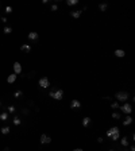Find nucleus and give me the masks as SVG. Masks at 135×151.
Masks as SVG:
<instances>
[{
    "instance_id": "obj_31",
    "label": "nucleus",
    "mask_w": 135,
    "mask_h": 151,
    "mask_svg": "<svg viewBox=\"0 0 135 151\" xmlns=\"http://www.w3.org/2000/svg\"><path fill=\"white\" fill-rule=\"evenodd\" d=\"M128 151H135V146L132 144V146H131V147H130V150H128Z\"/></svg>"
},
{
    "instance_id": "obj_21",
    "label": "nucleus",
    "mask_w": 135,
    "mask_h": 151,
    "mask_svg": "<svg viewBox=\"0 0 135 151\" xmlns=\"http://www.w3.org/2000/svg\"><path fill=\"white\" fill-rule=\"evenodd\" d=\"M119 101H113V102H111V109H113V111H118L119 109Z\"/></svg>"
},
{
    "instance_id": "obj_2",
    "label": "nucleus",
    "mask_w": 135,
    "mask_h": 151,
    "mask_svg": "<svg viewBox=\"0 0 135 151\" xmlns=\"http://www.w3.org/2000/svg\"><path fill=\"white\" fill-rule=\"evenodd\" d=\"M64 94L65 93L62 89H55V91H51L49 93V96L51 97V98H54V100H57V101H61L64 98Z\"/></svg>"
},
{
    "instance_id": "obj_36",
    "label": "nucleus",
    "mask_w": 135,
    "mask_h": 151,
    "mask_svg": "<svg viewBox=\"0 0 135 151\" xmlns=\"http://www.w3.org/2000/svg\"><path fill=\"white\" fill-rule=\"evenodd\" d=\"M124 151H128V150H127V148H126V150H124Z\"/></svg>"
},
{
    "instance_id": "obj_29",
    "label": "nucleus",
    "mask_w": 135,
    "mask_h": 151,
    "mask_svg": "<svg viewBox=\"0 0 135 151\" xmlns=\"http://www.w3.org/2000/svg\"><path fill=\"white\" fill-rule=\"evenodd\" d=\"M103 142H104V138H101V136H99V138H97V143H100V144H101Z\"/></svg>"
},
{
    "instance_id": "obj_35",
    "label": "nucleus",
    "mask_w": 135,
    "mask_h": 151,
    "mask_svg": "<svg viewBox=\"0 0 135 151\" xmlns=\"http://www.w3.org/2000/svg\"><path fill=\"white\" fill-rule=\"evenodd\" d=\"M108 151H116V150H113V148H111V150H108Z\"/></svg>"
},
{
    "instance_id": "obj_33",
    "label": "nucleus",
    "mask_w": 135,
    "mask_h": 151,
    "mask_svg": "<svg viewBox=\"0 0 135 151\" xmlns=\"http://www.w3.org/2000/svg\"><path fill=\"white\" fill-rule=\"evenodd\" d=\"M3 151H10V148H8V147H5V148H4Z\"/></svg>"
},
{
    "instance_id": "obj_34",
    "label": "nucleus",
    "mask_w": 135,
    "mask_h": 151,
    "mask_svg": "<svg viewBox=\"0 0 135 151\" xmlns=\"http://www.w3.org/2000/svg\"><path fill=\"white\" fill-rule=\"evenodd\" d=\"M0 107H3V102H1V101H0Z\"/></svg>"
},
{
    "instance_id": "obj_32",
    "label": "nucleus",
    "mask_w": 135,
    "mask_h": 151,
    "mask_svg": "<svg viewBox=\"0 0 135 151\" xmlns=\"http://www.w3.org/2000/svg\"><path fill=\"white\" fill-rule=\"evenodd\" d=\"M73 151H84V150H82V148H80V147H78V148H73Z\"/></svg>"
},
{
    "instance_id": "obj_13",
    "label": "nucleus",
    "mask_w": 135,
    "mask_h": 151,
    "mask_svg": "<svg viewBox=\"0 0 135 151\" xmlns=\"http://www.w3.org/2000/svg\"><path fill=\"white\" fill-rule=\"evenodd\" d=\"M115 55H116L118 58H123L124 55H126V51L122 50V49H118V50H115Z\"/></svg>"
},
{
    "instance_id": "obj_19",
    "label": "nucleus",
    "mask_w": 135,
    "mask_h": 151,
    "mask_svg": "<svg viewBox=\"0 0 135 151\" xmlns=\"http://www.w3.org/2000/svg\"><path fill=\"white\" fill-rule=\"evenodd\" d=\"M111 116H112L113 120H120V119H122V115H120L119 112H116V111H115V112H112V115H111Z\"/></svg>"
},
{
    "instance_id": "obj_4",
    "label": "nucleus",
    "mask_w": 135,
    "mask_h": 151,
    "mask_svg": "<svg viewBox=\"0 0 135 151\" xmlns=\"http://www.w3.org/2000/svg\"><path fill=\"white\" fill-rule=\"evenodd\" d=\"M119 109H120V112L124 113V115H131V112H132V104H130V102H123V105L119 107Z\"/></svg>"
},
{
    "instance_id": "obj_25",
    "label": "nucleus",
    "mask_w": 135,
    "mask_h": 151,
    "mask_svg": "<svg viewBox=\"0 0 135 151\" xmlns=\"http://www.w3.org/2000/svg\"><path fill=\"white\" fill-rule=\"evenodd\" d=\"M3 31H4V34H7V35H8V34H11V32H12V28H11V27H8V26H5Z\"/></svg>"
},
{
    "instance_id": "obj_18",
    "label": "nucleus",
    "mask_w": 135,
    "mask_h": 151,
    "mask_svg": "<svg viewBox=\"0 0 135 151\" xmlns=\"http://www.w3.org/2000/svg\"><path fill=\"white\" fill-rule=\"evenodd\" d=\"M0 120H1V121H7V120H8V112H1L0 113Z\"/></svg>"
},
{
    "instance_id": "obj_5",
    "label": "nucleus",
    "mask_w": 135,
    "mask_h": 151,
    "mask_svg": "<svg viewBox=\"0 0 135 151\" xmlns=\"http://www.w3.org/2000/svg\"><path fill=\"white\" fill-rule=\"evenodd\" d=\"M38 84H39V86L42 89H47L49 86H50V80H49L47 77H42V78H39Z\"/></svg>"
},
{
    "instance_id": "obj_9",
    "label": "nucleus",
    "mask_w": 135,
    "mask_h": 151,
    "mask_svg": "<svg viewBox=\"0 0 135 151\" xmlns=\"http://www.w3.org/2000/svg\"><path fill=\"white\" fill-rule=\"evenodd\" d=\"M70 108H72V109H78V108H81V102L74 98V100L70 101Z\"/></svg>"
},
{
    "instance_id": "obj_1",
    "label": "nucleus",
    "mask_w": 135,
    "mask_h": 151,
    "mask_svg": "<svg viewBox=\"0 0 135 151\" xmlns=\"http://www.w3.org/2000/svg\"><path fill=\"white\" fill-rule=\"evenodd\" d=\"M105 135H107V138H109L112 142H116V140L120 139V129H119V127H111V128L105 132Z\"/></svg>"
},
{
    "instance_id": "obj_6",
    "label": "nucleus",
    "mask_w": 135,
    "mask_h": 151,
    "mask_svg": "<svg viewBox=\"0 0 135 151\" xmlns=\"http://www.w3.org/2000/svg\"><path fill=\"white\" fill-rule=\"evenodd\" d=\"M39 142H41V144H50L51 143V138L46 134H42L41 138H39Z\"/></svg>"
},
{
    "instance_id": "obj_15",
    "label": "nucleus",
    "mask_w": 135,
    "mask_h": 151,
    "mask_svg": "<svg viewBox=\"0 0 135 151\" xmlns=\"http://www.w3.org/2000/svg\"><path fill=\"white\" fill-rule=\"evenodd\" d=\"M119 140H120V144L123 146V147H127L130 144V140L127 139V136H123V138H120Z\"/></svg>"
},
{
    "instance_id": "obj_12",
    "label": "nucleus",
    "mask_w": 135,
    "mask_h": 151,
    "mask_svg": "<svg viewBox=\"0 0 135 151\" xmlns=\"http://www.w3.org/2000/svg\"><path fill=\"white\" fill-rule=\"evenodd\" d=\"M131 123H132V117H131L130 115H126V117H124V120H123V125L127 127V125H130Z\"/></svg>"
},
{
    "instance_id": "obj_23",
    "label": "nucleus",
    "mask_w": 135,
    "mask_h": 151,
    "mask_svg": "<svg viewBox=\"0 0 135 151\" xmlns=\"http://www.w3.org/2000/svg\"><path fill=\"white\" fill-rule=\"evenodd\" d=\"M66 4L72 7V5H76V4H78V0H68V1H66Z\"/></svg>"
},
{
    "instance_id": "obj_22",
    "label": "nucleus",
    "mask_w": 135,
    "mask_h": 151,
    "mask_svg": "<svg viewBox=\"0 0 135 151\" xmlns=\"http://www.w3.org/2000/svg\"><path fill=\"white\" fill-rule=\"evenodd\" d=\"M12 123L15 124V125H19V124L22 123V120H20V119H19V117H18V116H15V117L12 119Z\"/></svg>"
},
{
    "instance_id": "obj_26",
    "label": "nucleus",
    "mask_w": 135,
    "mask_h": 151,
    "mask_svg": "<svg viewBox=\"0 0 135 151\" xmlns=\"http://www.w3.org/2000/svg\"><path fill=\"white\" fill-rule=\"evenodd\" d=\"M7 109H8V113H15V111H16L15 105H10V107L7 108Z\"/></svg>"
},
{
    "instance_id": "obj_30",
    "label": "nucleus",
    "mask_w": 135,
    "mask_h": 151,
    "mask_svg": "<svg viewBox=\"0 0 135 151\" xmlns=\"http://www.w3.org/2000/svg\"><path fill=\"white\" fill-rule=\"evenodd\" d=\"M0 19H1L3 23H7V22H8V20H7V18H4V16H3V18H0Z\"/></svg>"
},
{
    "instance_id": "obj_37",
    "label": "nucleus",
    "mask_w": 135,
    "mask_h": 151,
    "mask_svg": "<svg viewBox=\"0 0 135 151\" xmlns=\"http://www.w3.org/2000/svg\"><path fill=\"white\" fill-rule=\"evenodd\" d=\"M0 18H1V16H0Z\"/></svg>"
},
{
    "instance_id": "obj_24",
    "label": "nucleus",
    "mask_w": 135,
    "mask_h": 151,
    "mask_svg": "<svg viewBox=\"0 0 135 151\" xmlns=\"http://www.w3.org/2000/svg\"><path fill=\"white\" fill-rule=\"evenodd\" d=\"M23 96V92L22 91H16L15 93H14V97H15V98H19V97H22Z\"/></svg>"
},
{
    "instance_id": "obj_17",
    "label": "nucleus",
    "mask_w": 135,
    "mask_h": 151,
    "mask_svg": "<svg viewBox=\"0 0 135 151\" xmlns=\"http://www.w3.org/2000/svg\"><path fill=\"white\" fill-rule=\"evenodd\" d=\"M10 127H8V125H4V127H1V129H0V132H1V134L3 135H8L10 134Z\"/></svg>"
},
{
    "instance_id": "obj_3",
    "label": "nucleus",
    "mask_w": 135,
    "mask_h": 151,
    "mask_svg": "<svg viewBox=\"0 0 135 151\" xmlns=\"http://www.w3.org/2000/svg\"><path fill=\"white\" fill-rule=\"evenodd\" d=\"M116 101H122V102H127V100L130 98V93L128 92H118L115 94Z\"/></svg>"
},
{
    "instance_id": "obj_8",
    "label": "nucleus",
    "mask_w": 135,
    "mask_h": 151,
    "mask_svg": "<svg viewBox=\"0 0 135 151\" xmlns=\"http://www.w3.org/2000/svg\"><path fill=\"white\" fill-rule=\"evenodd\" d=\"M12 68H14V73H15L16 76H18V74H22V65L19 64V62H15Z\"/></svg>"
},
{
    "instance_id": "obj_16",
    "label": "nucleus",
    "mask_w": 135,
    "mask_h": 151,
    "mask_svg": "<svg viewBox=\"0 0 135 151\" xmlns=\"http://www.w3.org/2000/svg\"><path fill=\"white\" fill-rule=\"evenodd\" d=\"M20 50L24 51V53H30V51H31V46H30V45H22Z\"/></svg>"
},
{
    "instance_id": "obj_27",
    "label": "nucleus",
    "mask_w": 135,
    "mask_h": 151,
    "mask_svg": "<svg viewBox=\"0 0 135 151\" xmlns=\"http://www.w3.org/2000/svg\"><path fill=\"white\" fill-rule=\"evenodd\" d=\"M50 11H51V12L58 11V4H51V7H50Z\"/></svg>"
},
{
    "instance_id": "obj_20",
    "label": "nucleus",
    "mask_w": 135,
    "mask_h": 151,
    "mask_svg": "<svg viewBox=\"0 0 135 151\" xmlns=\"http://www.w3.org/2000/svg\"><path fill=\"white\" fill-rule=\"evenodd\" d=\"M99 10L101 11V12H105V11L108 10V4H105V3H101V4H99Z\"/></svg>"
},
{
    "instance_id": "obj_7",
    "label": "nucleus",
    "mask_w": 135,
    "mask_h": 151,
    "mask_svg": "<svg viewBox=\"0 0 135 151\" xmlns=\"http://www.w3.org/2000/svg\"><path fill=\"white\" fill-rule=\"evenodd\" d=\"M82 12H84V10H73L69 12V15L72 16V18H74V19H78L81 15H82Z\"/></svg>"
},
{
    "instance_id": "obj_38",
    "label": "nucleus",
    "mask_w": 135,
    "mask_h": 151,
    "mask_svg": "<svg viewBox=\"0 0 135 151\" xmlns=\"http://www.w3.org/2000/svg\"><path fill=\"white\" fill-rule=\"evenodd\" d=\"M61 151H62V150H61Z\"/></svg>"
},
{
    "instance_id": "obj_14",
    "label": "nucleus",
    "mask_w": 135,
    "mask_h": 151,
    "mask_svg": "<svg viewBox=\"0 0 135 151\" xmlns=\"http://www.w3.org/2000/svg\"><path fill=\"white\" fill-rule=\"evenodd\" d=\"M91 121H92V119L89 117V116H85V117L82 119V121H81V124H82L84 127H88V125L91 124Z\"/></svg>"
},
{
    "instance_id": "obj_10",
    "label": "nucleus",
    "mask_w": 135,
    "mask_h": 151,
    "mask_svg": "<svg viewBox=\"0 0 135 151\" xmlns=\"http://www.w3.org/2000/svg\"><path fill=\"white\" fill-rule=\"evenodd\" d=\"M28 39L30 41H38V38H39V35H38V32L37 31H31V32H28Z\"/></svg>"
},
{
    "instance_id": "obj_11",
    "label": "nucleus",
    "mask_w": 135,
    "mask_h": 151,
    "mask_svg": "<svg viewBox=\"0 0 135 151\" xmlns=\"http://www.w3.org/2000/svg\"><path fill=\"white\" fill-rule=\"evenodd\" d=\"M16 78H18V76H16L15 73H12V74H10L7 77V82H8V84H14L16 81Z\"/></svg>"
},
{
    "instance_id": "obj_28",
    "label": "nucleus",
    "mask_w": 135,
    "mask_h": 151,
    "mask_svg": "<svg viewBox=\"0 0 135 151\" xmlns=\"http://www.w3.org/2000/svg\"><path fill=\"white\" fill-rule=\"evenodd\" d=\"M5 12H7V14H11V12H12V7H5Z\"/></svg>"
}]
</instances>
